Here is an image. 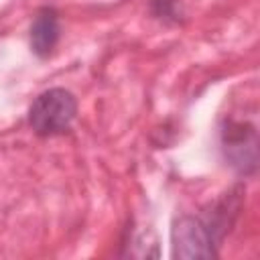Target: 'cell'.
I'll return each mask as SVG.
<instances>
[{
	"label": "cell",
	"mask_w": 260,
	"mask_h": 260,
	"mask_svg": "<svg viewBox=\"0 0 260 260\" xmlns=\"http://www.w3.org/2000/svg\"><path fill=\"white\" fill-rule=\"evenodd\" d=\"M77 98L67 87H49L37 93L26 112L28 128L39 138L63 136L77 118Z\"/></svg>",
	"instance_id": "1"
},
{
	"label": "cell",
	"mask_w": 260,
	"mask_h": 260,
	"mask_svg": "<svg viewBox=\"0 0 260 260\" xmlns=\"http://www.w3.org/2000/svg\"><path fill=\"white\" fill-rule=\"evenodd\" d=\"M217 146L221 160L242 179L258 171V128L252 120L223 116L217 126Z\"/></svg>",
	"instance_id": "2"
},
{
	"label": "cell",
	"mask_w": 260,
	"mask_h": 260,
	"mask_svg": "<svg viewBox=\"0 0 260 260\" xmlns=\"http://www.w3.org/2000/svg\"><path fill=\"white\" fill-rule=\"evenodd\" d=\"M221 240L213 232L211 223L197 213H181L171 223V254L181 260L217 258Z\"/></svg>",
	"instance_id": "3"
},
{
	"label": "cell",
	"mask_w": 260,
	"mask_h": 260,
	"mask_svg": "<svg viewBox=\"0 0 260 260\" xmlns=\"http://www.w3.org/2000/svg\"><path fill=\"white\" fill-rule=\"evenodd\" d=\"M61 41V14L55 6L35 10L28 26V49L37 59H49Z\"/></svg>",
	"instance_id": "4"
},
{
	"label": "cell",
	"mask_w": 260,
	"mask_h": 260,
	"mask_svg": "<svg viewBox=\"0 0 260 260\" xmlns=\"http://www.w3.org/2000/svg\"><path fill=\"white\" fill-rule=\"evenodd\" d=\"M148 14L165 26H179L185 22L183 0H148Z\"/></svg>",
	"instance_id": "5"
}]
</instances>
